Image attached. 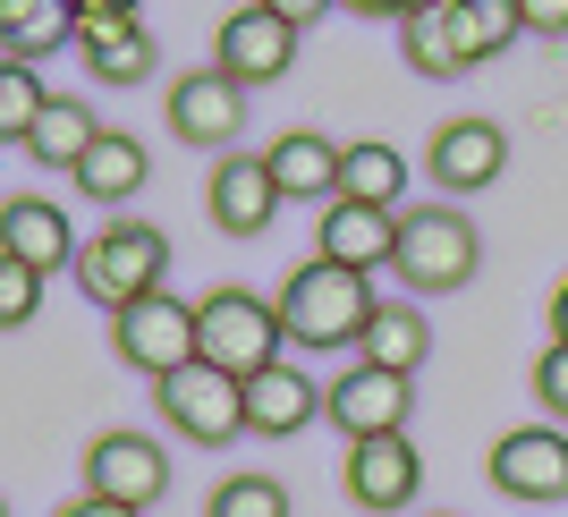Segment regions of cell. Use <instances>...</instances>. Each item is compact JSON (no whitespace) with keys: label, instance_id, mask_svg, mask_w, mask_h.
<instances>
[{"label":"cell","instance_id":"cell-1","mask_svg":"<svg viewBox=\"0 0 568 517\" xmlns=\"http://www.w3.org/2000/svg\"><path fill=\"white\" fill-rule=\"evenodd\" d=\"M374 281L365 272H348V263H297L281 281V331H288V348H306V356H332V348H356L365 339V323H374Z\"/></svg>","mask_w":568,"mask_h":517},{"label":"cell","instance_id":"cell-2","mask_svg":"<svg viewBox=\"0 0 568 517\" xmlns=\"http://www.w3.org/2000/svg\"><path fill=\"white\" fill-rule=\"evenodd\" d=\"M77 288L111 314L144 306L153 288H170V237L153 230V221H136V212H111V221L85 237V255H77Z\"/></svg>","mask_w":568,"mask_h":517},{"label":"cell","instance_id":"cell-3","mask_svg":"<svg viewBox=\"0 0 568 517\" xmlns=\"http://www.w3.org/2000/svg\"><path fill=\"white\" fill-rule=\"evenodd\" d=\"M475 263H484V237H475V221L458 204H407L399 212V255H390V272H399L416 297L467 288Z\"/></svg>","mask_w":568,"mask_h":517},{"label":"cell","instance_id":"cell-4","mask_svg":"<svg viewBox=\"0 0 568 517\" xmlns=\"http://www.w3.org/2000/svg\"><path fill=\"white\" fill-rule=\"evenodd\" d=\"M195 331H204V365L221 374L255 382L281 365L288 331H281V297H255V288H213V297H195Z\"/></svg>","mask_w":568,"mask_h":517},{"label":"cell","instance_id":"cell-5","mask_svg":"<svg viewBox=\"0 0 568 517\" xmlns=\"http://www.w3.org/2000/svg\"><path fill=\"white\" fill-rule=\"evenodd\" d=\"M111 348H119V365H136L144 382H170V374H187V365H204V331H195L187 297L153 288L144 306L111 314Z\"/></svg>","mask_w":568,"mask_h":517},{"label":"cell","instance_id":"cell-6","mask_svg":"<svg viewBox=\"0 0 568 517\" xmlns=\"http://www.w3.org/2000/svg\"><path fill=\"white\" fill-rule=\"evenodd\" d=\"M153 399H162L170 433H179V442H195V449H221V442H237V433H246V382L221 374V365H187V374L153 382Z\"/></svg>","mask_w":568,"mask_h":517},{"label":"cell","instance_id":"cell-7","mask_svg":"<svg viewBox=\"0 0 568 517\" xmlns=\"http://www.w3.org/2000/svg\"><path fill=\"white\" fill-rule=\"evenodd\" d=\"M85 493L94 500H119V509H153L170 493V458L153 433H102L85 449Z\"/></svg>","mask_w":568,"mask_h":517},{"label":"cell","instance_id":"cell-8","mask_svg":"<svg viewBox=\"0 0 568 517\" xmlns=\"http://www.w3.org/2000/svg\"><path fill=\"white\" fill-rule=\"evenodd\" d=\"M170 136L179 144H237L246 136V85L230 69H187L170 77Z\"/></svg>","mask_w":568,"mask_h":517},{"label":"cell","instance_id":"cell-9","mask_svg":"<svg viewBox=\"0 0 568 517\" xmlns=\"http://www.w3.org/2000/svg\"><path fill=\"white\" fill-rule=\"evenodd\" d=\"M213 69H230L237 85H272V77L297 69V26L246 0V9H230V18H221V34H213Z\"/></svg>","mask_w":568,"mask_h":517},{"label":"cell","instance_id":"cell-10","mask_svg":"<svg viewBox=\"0 0 568 517\" xmlns=\"http://www.w3.org/2000/svg\"><path fill=\"white\" fill-rule=\"evenodd\" d=\"M493 484L509 500H568V433L560 424H518L493 442Z\"/></svg>","mask_w":568,"mask_h":517},{"label":"cell","instance_id":"cell-11","mask_svg":"<svg viewBox=\"0 0 568 517\" xmlns=\"http://www.w3.org/2000/svg\"><path fill=\"white\" fill-rule=\"evenodd\" d=\"M425 170H433L442 195H484L500 170H509V128H493V119H450V128H433Z\"/></svg>","mask_w":568,"mask_h":517},{"label":"cell","instance_id":"cell-12","mask_svg":"<svg viewBox=\"0 0 568 517\" xmlns=\"http://www.w3.org/2000/svg\"><path fill=\"white\" fill-rule=\"evenodd\" d=\"M407 407H416V382L374 374V365H348V374L332 382V424L348 442H390V433H407Z\"/></svg>","mask_w":568,"mask_h":517},{"label":"cell","instance_id":"cell-13","mask_svg":"<svg viewBox=\"0 0 568 517\" xmlns=\"http://www.w3.org/2000/svg\"><path fill=\"white\" fill-rule=\"evenodd\" d=\"M348 500L356 509H374V517H390V509H407L416 500V484H425V467H416V442L407 433H390V442H348Z\"/></svg>","mask_w":568,"mask_h":517},{"label":"cell","instance_id":"cell-14","mask_svg":"<svg viewBox=\"0 0 568 517\" xmlns=\"http://www.w3.org/2000/svg\"><path fill=\"white\" fill-rule=\"evenodd\" d=\"M213 221L230 237H263L272 230V212H281V187H272V162L263 153H221L213 162V187H204Z\"/></svg>","mask_w":568,"mask_h":517},{"label":"cell","instance_id":"cell-15","mask_svg":"<svg viewBox=\"0 0 568 517\" xmlns=\"http://www.w3.org/2000/svg\"><path fill=\"white\" fill-rule=\"evenodd\" d=\"M314 416H332V391H314L306 365H272V374L246 382V433H263V442H288V433H306Z\"/></svg>","mask_w":568,"mask_h":517},{"label":"cell","instance_id":"cell-16","mask_svg":"<svg viewBox=\"0 0 568 517\" xmlns=\"http://www.w3.org/2000/svg\"><path fill=\"white\" fill-rule=\"evenodd\" d=\"M0 255L26 263V272H69L85 246L69 237V212L43 204V195H9L0 204Z\"/></svg>","mask_w":568,"mask_h":517},{"label":"cell","instance_id":"cell-17","mask_svg":"<svg viewBox=\"0 0 568 517\" xmlns=\"http://www.w3.org/2000/svg\"><path fill=\"white\" fill-rule=\"evenodd\" d=\"M272 187H281V204H339V162H348V144L314 136V128H288L272 153Z\"/></svg>","mask_w":568,"mask_h":517},{"label":"cell","instance_id":"cell-18","mask_svg":"<svg viewBox=\"0 0 568 517\" xmlns=\"http://www.w3.org/2000/svg\"><path fill=\"white\" fill-rule=\"evenodd\" d=\"M314 255H323V263H348V272H374V263L399 255V212H382V204H323Z\"/></svg>","mask_w":568,"mask_h":517},{"label":"cell","instance_id":"cell-19","mask_svg":"<svg viewBox=\"0 0 568 517\" xmlns=\"http://www.w3.org/2000/svg\"><path fill=\"white\" fill-rule=\"evenodd\" d=\"M77 51H85V69H94L102 85H144V77H153V34H144V18L77 26Z\"/></svg>","mask_w":568,"mask_h":517},{"label":"cell","instance_id":"cell-20","mask_svg":"<svg viewBox=\"0 0 568 517\" xmlns=\"http://www.w3.org/2000/svg\"><path fill=\"white\" fill-rule=\"evenodd\" d=\"M425 356H433L425 314H416V306H374V323H365V339H356V365L416 382V365H425Z\"/></svg>","mask_w":568,"mask_h":517},{"label":"cell","instance_id":"cell-21","mask_svg":"<svg viewBox=\"0 0 568 517\" xmlns=\"http://www.w3.org/2000/svg\"><path fill=\"white\" fill-rule=\"evenodd\" d=\"M144 179H153V153L136 136H119V128H102V144L77 162V195L85 204H128V195H144Z\"/></svg>","mask_w":568,"mask_h":517},{"label":"cell","instance_id":"cell-22","mask_svg":"<svg viewBox=\"0 0 568 517\" xmlns=\"http://www.w3.org/2000/svg\"><path fill=\"white\" fill-rule=\"evenodd\" d=\"M399 60L416 77H467V43H458V9L450 0H433V9H416V18L399 26Z\"/></svg>","mask_w":568,"mask_h":517},{"label":"cell","instance_id":"cell-23","mask_svg":"<svg viewBox=\"0 0 568 517\" xmlns=\"http://www.w3.org/2000/svg\"><path fill=\"white\" fill-rule=\"evenodd\" d=\"M399 195H407V153H399V144H382V136H356L348 162H339V204L399 212Z\"/></svg>","mask_w":568,"mask_h":517},{"label":"cell","instance_id":"cell-24","mask_svg":"<svg viewBox=\"0 0 568 517\" xmlns=\"http://www.w3.org/2000/svg\"><path fill=\"white\" fill-rule=\"evenodd\" d=\"M0 43H9L18 69H34L43 51L77 43V9L69 0H0Z\"/></svg>","mask_w":568,"mask_h":517},{"label":"cell","instance_id":"cell-25","mask_svg":"<svg viewBox=\"0 0 568 517\" xmlns=\"http://www.w3.org/2000/svg\"><path fill=\"white\" fill-rule=\"evenodd\" d=\"M94 144H102V119L85 111L77 94H51V111H43V128H34V144H26V153H34L43 170H69V179H77V162H85Z\"/></svg>","mask_w":568,"mask_h":517},{"label":"cell","instance_id":"cell-26","mask_svg":"<svg viewBox=\"0 0 568 517\" xmlns=\"http://www.w3.org/2000/svg\"><path fill=\"white\" fill-rule=\"evenodd\" d=\"M458 9V43H467V60H493V51H509L526 34L518 0H450Z\"/></svg>","mask_w":568,"mask_h":517},{"label":"cell","instance_id":"cell-27","mask_svg":"<svg viewBox=\"0 0 568 517\" xmlns=\"http://www.w3.org/2000/svg\"><path fill=\"white\" fill-rule=\"evenodd\" d=\"M43 111H51L43 77L9 60V69H0V144H18V153H26V144H34V128H43Z\"/></svg>","mask_w":568,"mask_h":517},{"label":"cell","instance_id":"cell-28","mask_svg":"<svg viewBox=\"0 0 568 517\" xmlns=\"http://www.w3.org/2000/svg\"><path fill=\"white\" fill-rule=\"evenodd\" d=\"M204 517H288V484L281 475H221Z\"/></svg>","mask_w":568,"mask_h":517},{"label":"cell","instance_id":"cell-29","mask_svg":"<svg viewBox=\"0 0 568 517\" xmlns=\"http://www.w3.org/2000/svg\"><path fill=\"white\" fill-rule=\"evenodd\" d=\"M34 306H43V272H26V263L0 255V323L26 331V323H34Z\"/></svg>","mask_w":568,"mask_h":517},{"label":"cell","instance_id":"cell-30","mask_svg":"<svg viewBox=\"0 0 568 517\" xmlns=\"http://www.w3.org/2000/svg\"><path fill=\"white\" fill-rule=\"evenodd\" d=\"M535 407H551V416L568 424V348H560V339L535 356Z\"/></svg>","mask_w":568,"mask_h":517},{"label":"cell","instance_id":"cell-31","mask_svg":"<svg viewBox=\"0 0 568 517\" xmlns=\"http://www.w3.org/2000/svg\"><path fill=\"white\" fill-rule=\"evenodd\" d=\"M526 34H544V43H568V0H518Z\"/></svg>","mask_w":568,"mask_h":517},{"label":"cell","instance_id":"cell-32","mask_svg":"<svg viewBox=\"0 0 568 517\" xmlns=\"http://www.w3.org/2000/svg\"><path fill=\"white\" fill-rule=\"evenodd\" d=\"M255 9H272V18H288L297 34H306V26L323 18V9H339V0H255Z\"/></svg>","mask_w":568,"mask_h":517},{"label":"cell","instance_id":"cell-33","mask_svg":"<svg viewBox=\"0 0 568 517\" xmlns=\"http://www.w3.org/2000/svg\"><path fill=\"white\" fill-rule=\"evenodd\" d=\"M339 9H365V18H416V9H433V0H339Z\"/></svg>","mask_w":568,"mask_h":517},{"label":"cell","instance_id":"cell-34","mask_svg":"<svg viewBox=\"0 0 568 517\" xmlns=\"http://www.w3.org/2000/svg\"><path fill=\"white\" fill-rule=\"evenodd\" d=\"M77 26H94V18H136V0H69Z\"/></svg>","mask_w":568,"mask_h":517},{"label":"cell","instance_id":"cell-35","mask_svg":"<svg viewBox=\"0 0 568 517\" xmlns=\"http://www.w3.org/2000/svg\"><path fill=\"white\" fill-rule=\"evenodd\" d=\"M60 517H144V509H119V500H94V493H85V500H69Z\"/></svg>","mask_w":568,"mask_h":517},{"label":"cell","instance_id":"cell-36","mask_svg":"<svg viewBox=\"0 0 568 517\" xmlns=\"http://www.w3.org/2000/svg\"><path fill=\"white\" fill-rule=\"evenodd\" d=\"M551 339H560V348H568V281L551 288Z\"/></svg>","mask_w":568,"mask_h":517}]
</instances>
